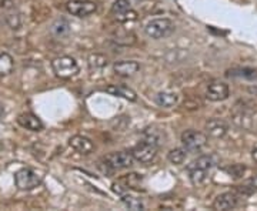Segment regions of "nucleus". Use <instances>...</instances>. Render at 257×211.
<instances>
[{"label":"nucleus","instance_id":"nucleus-11","mask_svg":"<svg viewBox=\"0 0 257 211\" xmlns=\"http://www.w3.org/2000/svg\"><path fill=\"white\" fill-rule=\"evenodd\" d=\"M18 123L23 129L30 130V131H42L43 130V123L33 113H22L19 114Z\"/></svg>","mask_w":257,"mask_h":211},{"label":"nucleus","instance_id":"nucleus-6","mask_svg":"<svg viewBox=\"0 0 257 211\" xmlns=\"http://www.w3.org/2000/svg\"><path fill=\"white\" fill-rule=\"evenodd\" d=\"M66 10L77 18H86L97 10V5L92 0H70L66 5Z\"/></svg>","mask_w":257,"mask_h":211},{"label":"nucleus","instance_id":"nucleus-27","mask_svg":"<svg viewBox=\"0 0 257 211\" xmlns=\"http://www.w3.org/2000/svg\"><path fill=\"white\" fill-rule=\"evenodd\" d=\"M226 171H227L233 178H241L243 174H244V171H246V167H244V164H233L230 165V167H227Z\"/></svg>","mask_w":257,"mask_h":211},{"label":"nucleus","instance_id":"nucleus-3","mask_svg":"<svg viewBox=\"0 0 257 211\" xmlns=\"http://www.w3.org/2000/svg\"><path fill=\"white\" fill-rule=\"evenodd\" d=\"M15 183L19 190L29 191L42 184V175L33 168H22L15 174Z\"/></svg>","mask_w":257,"mask_h":211},{"label":"nucleus","instance_id":"nucleus-24","mask_svg":"<svg viewBox=\"0 0 257 211\" xmlns=\"http://www.w3.org/2000/svg\"><path fill=\"white\" fill-rule=\"evenodd\" d=\"M69 28H70V26H69V23H67L66 20H57L55 25L52 26V32H53L55 36L62 37L69 33V30H70Z\"/></svg>","mask_w":257,"mask_h":211},{"label":"nucleus","instance_id":"nucleus-14","mask_svg":"<svg viewBox=\"0 0 257 211\" xmlns=\"http://www.w3.org/2000/svg\"><path fill=\"white\" fill-rule=\"evenodd\" d=\"M106 92L110 93L113 96H119L123 99H127L128 101H136L138 100V94L133 92L130 87L126 86H116V84H110L106 87Z\"/></svg>","mask_w":257,"mask_h":211},{"label":"nucleus","instance_id":"nucleus-9","mask_svg":"<svg viewBox=\"0 0 257 211\" xmlns=\"http://www.w3.org/2000/svg\"><path fill=\"white\" fill-rule=\"evenodd\" d=\"M239 204V197L234 193H223L217 195V198L213 202V208L217 211H229L236 208Z\"/></svg>","mask_w":257,"mask_h":211},{"label":"nucleus","instance_id":"nucleus-19","mask_svg":"<svg viewBox=\"0 0 257 211\" xmlns=\"http://www.w3.org/2000/svg\"><path fill=\"white\" fill-rule=\"evenodd\" d=\"M227 76L230 77H243V79H256L257 72L254 69H248V67H239V69H233L227 72Z\"/></svg>","mask_w":257,"mask_h":211},{"label":"nucleus","instance_id":"nucleus-22","mask_svg":"<svg viewBox=\"0 0 257 211\" xmlns=\"http://www.w3.org/2000/svg\"><path fill=\"white\" fill-rule=\"evenodd\" d=\"M186 151H187L186 148H173V150L169 151L167 158L173 164H182L184 160H186Z\"/></svg>","mask_w":257,"mask_h":211},{"label":"nucleus","instance_id":"nucleus-17","mask_svg":"<svg viewBox=\"0 0 257 211\" xmlns=\"http://www.w3.org/2000/svg\"><path fill=\"white\" fill-rule=\"evenodd\" d=\"M15 69L13 57L8 53H0V76H9Z\"/></svg>","mask_w":257,"mask_h":211},{"label":"nucleus","instance_id":"nucleus-15","mask_svg":"<svg viewBox=\"0 0 257 211\" xmlns=\"http://www.w3.org/2000/svg\"><path fill=\"white\" fill-rule=\"evenodd\" d=\"M157 106L165 107V109H172L179 103V96L173 92H160L156 96Z\"/></svg>","mask_w":257,"mask_h":211},{"label":"nucleus","instance_id":"nucleus-28","mask_svg":"<svg viewBox=\"0 0 257 211\" xmlns=\"http://www.w3.org/2000/svg\"><path fill=\"white\" fill-rule=\"evenodd\" d=\"M6 23L9 25L10 29H19L20 28V16L19 13H15V12H9L6 15Z\"/></svg>","mask_w":257,"mask_h":211},{"label":"nucleus","instance_id":"nucleus-23","mask_svg":"<svg viewBox=\"0 0 257 211\" xmlns=\"http://www.w3.org/2000/svg\"><path fill=\"white\" fill-rule=\"evenodd\" d=\"M87 62H89V66H90V69H94V70H97V69H103L104 66L107 65V59L104 57L103 55H99V53H94V55L89 56V59H87Z\"/></svg>","mask_w":257,"mask_h":211},{"label":"nucleus","instance_id":"nucleus-16","mask_svg":"<svg viewBox=\"0 0 257 211\" xmlns=\"http://www.w3.org/2000/svg\"><path fill=\"white\" fill-rule=\"evenodd\" d=\"M214 165V160L211 156H202L199 158H196L194 161H192V164L187 165V171L190 170H207L210 171Z\"/></svg>","mask_w":257,"mask_h":211},{"label":"nucleus","instance_id":"nucleus-25","mask_svg":"<svg viewBox=\"0 0 257 211\" xmlns=\"http://www.w3.org/2000/svg\"><path fill=\"white\" fill-rule=\"evenodd\" d=\"M116 16V20L120 22V23H126V22H133V20H136L139 18L138 12L133 9H128L126 12H123V13H119V15H114Z\"/></svg>","mask_w":257,"mask_h":211},{"label":"nucleus","instance_id":"nucleus-4","mask_svg":"<svg viewBox=\"0 0 257 211\" xmlns=\"http://www.w3.org/2000/svg\"><path fill=\"white\" fill-rule=\"evenodd\" d=\"M133 158L139 163H150L157 154V144L156 141L152 140H143L139 144L133 147L130 151Z\"/></svg>","mask_w":257,"mask_h":211},{"label":"nucleus","instance_id":"nucleus-21","mask_svg":"<svg viewBox=\"0 0 257 211\" xmlns=\"http://www.w3.org/2000/svg\"><path fill=\"white\" fill-rule=\"evenodd\" d=\"M189 173H190V181L194 185H202L209 178V171L207 170H190Z\"/></svg>","mask_w":257,"mask_h":211},{"label":"nucleus","instance_id":"nucleus-7","mask_svg":"<svg viewBox=\"0 0 257 211\" xmlns=\"http://www.w3.org/2000/svg\"><path fill=\"white\" fill-rule=\"evenodd\" d=\"M135 158L132 156V153L127 151H117V153H111L106 157V163L113 170H123V168H128L133 165Z\"/></svg>","mask_w":257,"mask_h":211},{"label":"nucleus","instance_id":"nucleus-10","mask_svg":"<svg viewBox=\"0 0 257 211\" xmlns=\"http://www.w3.org/2000/svg\"><path fill=\"white\" fill-rule=\"evenodd\" d=\"M69 146L73 148L74 151L80 153V154H90L93 150H94V144L90 138L84 137V136H73V137L69 140Z\"/></svg>","mask_w":257,"mask_h":211},{"label":"nucleus","instance_id":"nucleus-12","mask_svg":"<svg viewBox=\"0 0 257 211\" xmlns=\"http://www.w3.org/2000/svg\"><path fill=\"white\" fill-rule=\"evenodd\" d=\"M206 130L211 137L221 138L224 137L229 131V124L220 119H210L206 121Z\"/></svg>","mask_w":257,"mask_h":211},{"label":"nucleus","instance_id":"nucleus-1","mask_svg":"<svg viewBox=\"0 0 257 211\" xmlns=\"http://www.w3.org/2000/svg\"><path fill=\"white\" fill-rule=\"evenodd\" d=\"M145 32L149 37L160 40V39L169 37L175 32V23L167 18L153 19L146 25Z\"/></svg>","mask_w":257,"mask_h":211},{"label":"nucleus","instance_id":"nucleus-29","mask_svg":"<svg viewBox=\"0 0 257 211\" xmlns=\"http://www.w3.org/2000/svg\"><path fill=\"white\" fill-rule=\"evenodd\" d=\"M251 157H253V160H254V161L257 163V148H254V150H253V153H251Z\"/></svg>","mask_w":257,"mask_h":211},{"label":"nucleus","instance_id":"nucleus-5","mask_svg":"<svg viewBox=\"0 0 257 211\" xmlns=\"http://www.w3.org/2000/svg\"><path fill=\"white\" fill-rule=\"evenodd\" d=\"M182 143L187 151H199L207 144V136L197 130H186L182 134Z\"/></svg>","mask_w":257,"mask_h":211},{"label":"nucleus","instance_id":"nucleus-13","mask_svg":"<svg viewBox=\"0 0 257 211\" xmlns=\"http://www.w3.org/2000/svg\"><path fill=\"white\" fill-rule=\"evenodd\" d=\"M113 70L120 77H130V76L136 74L140 70V65L135 60H121V62L114 63Z\"/></svg>","mask_w":257,"mask_h":211},{"label":"nucleus","instance_id":"nucleus-30","mask_svg":"<svg viewBox=\"0 0 257 211\" xmlns=\"http://www.w3.org/2000/svg\"><path fill=\"white\" fill-rule=\"evenodd\" d=\"M3 114H5V107H3V106L0 104V119L3 117Z\"/></svg>","mask_w":257,"mask_h":211},{"label":"nucleus","instance_id":"nucleus-18","mask_svg":"<svg viewBox=\"0 0 257 211\" xmlns=\"http://www.w3.org/2000/svg\"><path fill=\"white\" fill-rule=\"evenodd\" d=\"M121 201L123 204L130 208V210H145V204L143 201L138 198V197H135V195H130V194H123L121 195Z\"/></svg>","mask_w":257,"mask_h":211},{"label":"nucleus","instance_id":"nucleus-2","mask_svg":"<svg viewBox=\"0 0 257 211\" xmlns=\"http://www.w3.org/2000/svg\"><path fill=\"white\" fill-rule=\"evenodd\" d=\"M52 69L57 77L60 79H70L79 73V65L70 56H60L52 62Z\"/></svg>","mask_w":257,"mask_h":211},{"label":"nucleus","instance_id":"nucleus-26","mask_svg":"<svg viewBox=\"0 0 257 211\" xmlns=\"http://www.w3.org/2000/svg\"><path fill=\"white\" fill-rule=\"evenodd\" d=\"M132 9V5L128 0H116L113 5H111V13L113 15H119V13H123L126 10Z\"/></svg>","mask_w":257,"mask_h":211},{"label":"nucleus","instance_id":"nucleus-20","mask_svg":"<svg viewBox=\"0 0 257 211\" xmlns=\"http://www.w3.org/2000/svg\"><path fill=\"white\" fill-rule=\"evenodd\" d=\"M239 191L244 195H251L257 193V174L250 177L239 187Z\"/></svg>","mask_w":257,"mask_h":211},{"label":"nucleus","instance_id":"nucleus-8","mask_svg":"<svg viewBox=\"0 0 257 211\" xmlns=\"http://www.w3.org/2000/svg\"><path fill=\"white\" fill-rule=\"evenodd\" d=\"M230 96V89L226 83L223 82H211L207 86L206 97L210 101H223Z\"/></svg>","mask_w":257,"mask_h":211}]
</instances>
